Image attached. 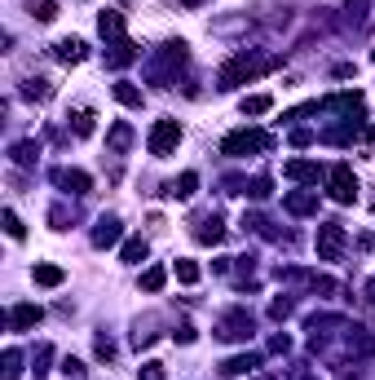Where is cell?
<instances>
[{"label": "cell", "mask_w": 375, "mask_h": 380, "mask_svg": "<svg viewBox=\"0 0 375 380\" xmlns=\"http://www.w3.org/2000/svg\"><path fill=\"white\" fill-rule=\"evenodd\" d=\"M278 62H283V58H274V53H234L221 67V76H216V89H238V85H247V80L265 76V71H274Z\"/></svg>", "instance_id": "cell-1"}, {"label": "cell", "mask_w": 375, "mask_h": 380, "mask_svg": "<svg viewBox=\"0 0 375 380\" xmlns=\"http://www.w3.org/2000/svg\"><path fill=\"white\" fill-rule=\"evenodd\" d=\"M265 146H270V137H265V133H256V128H238V133H229L221 141V155L238 159V155H252V150H265Z\"/></svg>", "instance_id": "cell-2"}, {"label": "cell", "mask_w": 375, "mask_h": 380, "mask_svg": "<svg viewBox=\"0 0 375 380\" xmlns=\"http://www.w3.org/2000/svg\"><path fill=\"white\" fill-rule=\"evenodd\" d=\"M177 141H181V124L177 120H159L150 128V155L155 159H168L177 150Z\"/></svg>", "instance_id": "cell-3"}, {"label": "cell", "mask_w": 375, "mask_h": 380, "mask_svg": "<svg viewBox=\"0 0 375 380\" xmlns=\"http://www.w3.org/2000/svg\"><path fill=\"white\" fill-rule=\"evenodd\" d=\"M340 252H345V225L322 221L318 225V261H340Z\"/></svg>", "instance_id": "cell-4"}, {"label": "cell", "mask_w": 375, "mask_h": 380, "mask_svg": "<svg viewBox=\"0 0 375 380\" xmlns=\"http://www.w3.org/2000/svg\"><path fill=\"white\" fill-rule=\"evenodd\" d=\"M331 199L335 204H354L358 199V177H354L349 164H335L331 169Z\"/></svg>", "instance_id": "cell-5"}, {"label": "cell", "mask_w": 375, "mask_h": 380, "mask_svg": "<svg viewBox=\"0 0 375 380\" xmlns=\"http://www.w3.org/2000/svg\"><path fill=\"white\" fill-rule=\"evenodd\" d=\"M181 62H186V44H181V40H177V44H164V53L150 62V80L159 85V80L168 76V71H177Z\"/></svg>", "instance_id": "cell-6"}, {"label": "cell", "mask_w": 375, "mask_h": 380, "mask_svg": "<svg viewBox=\"0 0 375 380\" xmlns=\"http://www.w3.org/2000/svg\"><path fill=\"white\" fill-rule=\"evenodd\" d=\"M216 336H221V340H247V336H252V314H247V310H234L229 318H221Z\"/></svg>", "instance_id": "cell-7"}, {"label": "cell", "mask_w": 375, "mask_h": 380, "mask_svg": "<svg viewBox=\"0 0 375 380\" xmlns=\"http://www.w3.org/2000/svg\"><path fill=\"white\" fill-rule=\"evenodd\" d=\"M53 182L67 190V195H89L93 190V177L80 173V169H53Z\"/></svg>", "instance_id": "cell-8"}, {"label": "cell", "mask_w": 375, "mask_h": 380, "mask_svg": "<svg viewBox=\"0 0 375 380\" xmlns=\"http://www.w3.org/2000/svg\"><path fill=\"white\" fill-rule=\"evenodd\" d=\"M40 318H44L40 305H14V310H9V327H14V331H31Z\"/></svg>", "instance_id": "cell-9"}, {"label": "cell", "mask_w": 375, "mask_h": 380, "mask_svg": "<svg viewBox=\"0 0 375 380\" xmlns=\"http://www.w3.org/2000/svg\"><path fill=\"white\" fill-rule=\"evenodd\" d=\"M287 212H296V217L318 212V190H292V195H287Z\"/></svg>", "instance_id": "cell-10"}, {"label": "cell", "mask_w": 375, "mask_h": 380, "mask_svg": "<svg viewBox=\"0 0 375 380\" xmlns=\"http://www.w3.org/2000/svg\"><path fill=\"white\" fill-rule=\"evenodd\" d=\"M132 58H137V44H132V40H111V53H106V67H128L132 62Z\"/></svg>", "instance_id": "cell-11"}, {"label": "cell", "mask_w": 375, "mask_h": 380, "mask_svg": "<svg viewBox=\"0 0 375 380\" xmlns=\"http://www.w3.org/2000/svg\"><path fill=\"white\" fill-rule=\"evenodd\" d=\"M318 164H313V159H292V164H287V169H283V177H292V182H318Z\"/></svg>", "instance_id": "cell-12"}, {"label": "cell", "mask_w": 375, "mask_h": 380, "mask_svg": "<svg viewBox=\"0 0 375 380\" xmlns=\"http://www.w3.org/2000/svg\"><path fill=\"white\" fill-rule=\"evenodd\" d=\"M111 243H119V221L115 217H102L98 230H93V248H111Z\"/></svg>", "instance_id": "cell-13"}, {"label": "cell", "mask_w": 375, "mask_h": 380, "mask_svg": "<svg viewBox=\"0 0 375 380\" xmlns=\"http://www.w3.org/2000/svg\"><path fill=\"white\" fill-rule=\"evenodd\" d=\"M53 53H58V62H84L89 44H84V40H58V44H53Z\"/></svg>", "instance_id": "cell-14"}, {"label": "cell", "mask_w": 375, "mask_h": 380, "mask_svg": "<svg viewBox=\"0 0 375 380\" xmlns=\"http://www.w3.org/2000/svg\"><path fill=\"white\" fill-rule=\"evenodd\" d=\"M98 31L106 35V40H124V14H115V9H106V14L98 18Z\"/></svg>", "instance_id": "cell-15"}, {"label": "cell", "mask_w": 375, "mask_h": 380, "mask_svg": "<svg viewBox=\"0 0 375 380\" xmlns=\"http://www.w3.org/2000/svg\"><path fill=\"white\" fill-rule=\"evenodd\" d=\"M195 239H199V243H221V239H225L221 217H203V221H199V230H195Z\"/></svg>", "instance_id": "cell-16"}, {"label": "cell", "mask_w": 375, "mask_h": 380, "mask_svg": "<svg viewBox=\"0 0 375 380\" xmlns=\"http://www.w3.org/2000/svg\"><path fill=\"white\" fill-rule=\"evenodd\" d=\"M22 98H27V102H49L53 85H49V80H27V85H22Z\"/></svg>", "instance_id": "cell-17"}, {"label": "cell", "mask_w": 375, "mask_h": 380, "mask_svg": "<svg viewBox=\"0 0 375 380\" xmlns=\"http://www.w3.org/2000/svg\"><path fill=\"white\" fill-rule=\"evenodd\" d=\"M31 279L40 283V288H58V283H62L67 275H62L58 266H49V261H44V266H35V270H31Z\"/></svg>", "instance_id": "cell-18"}, {"label": "cell", "mask_w": 375, "mask_h": 380, "mask_svg": "<svg viewBox=\"0 0 375 380\" xmlns=\"http://www.w3.org/2000/svg\"><path fill=\"white\" fill-rule=\"evenodd\" d=\"M71 128H76V137H93V128H98V115L84 106V111H76L71 115Z\"/></svg>", "instance_id": "cell-19"}, {"label": "cell", "mask_w": 375, "mask_h": 380, "mask_svg": "<svg viewBox=\"0 0 375 380\" xmlns=\"http://www.w3.org/2000/svg\"><path fill=\"white\" fill-rule=\"evenodd\" d=\"M35 155H40V146H35V141H18V146L9 150V159H14L18 169H31V164H35Z\"/></svg>", "instance_id": "cell-20"}, {"label": "cell", "mask_w": 375, "mask_h": 380, "mask_svg": "<svg viewBox=\"0 0 375 380\" xmlns=\"http://www.w3.org/2000/svg\"><path fill=\"white\" fill-rule=\"evenodd\" d=\"M111 93H115V102H119V106H141V89H137V85H128V80H119Z\"/></svg>", "instance_id": "cell-21"}, {"label": "cell", "mask_w": 375, "mask_h": 380, "mask_svg": "<svg viewBox=\"0 0 375 380\" xmlns=\"http://www.w3.org/2000/svg\"><path fill=\"white\" fill-rule=\"evenodd\" d=\"M195 186H199V177H195V173H181L177 182L168 186V195H173V199H190V195H195Z\"/></svg>", "instance_id": "cell-22"}, {"label": "cell", "mask_w": 375, "mask_h": 380, "mask_svg": "<svg viewBox=\"0 0 375 380\" xmlns=\"http://www.w3.org/2000/svg\"><path fill=\"white\" fill-rule=\"evenodd\" d=\"M331 106L335 111H349V115H362V93H335Z\"/></svg>", "instance_id": "cell-23"}, {"label": "cell", "mask_w": 375, "mask_h": 380, "mask_svg": "<svg viewBox=\"0 0 375 380\" xmlns=\"http://www.w3.org/2000/svg\"><path fill=\"white\" fill-rule=\"evenodd\" d=\"M146 252H150V248H146V239H128V243H124V252H119V257H124L128 266H141V261H146Z\"/></svg>", "instance_id": "cell-24"}, {"label": "cell", "mask_w": 375, "mask_h": 380, "mask_svg": "<svg viewBox=\"0 0 375 380\" xmlns=\"http://www.w3.org/2000/svg\"><path fill=\"white\" fill-rule=\"evenodd\" d=\"M270 106H274L270 93H252V98H243V115H265Z\"/></svg>", "instance_id": "cell-25"}, {"label": "cell", "mask_w": 375, "mask_h": 380, "mask_svg": "<svg viewBox=\"0 0 375 380\" xmlns=\"http://www.w3.org/2000/svg\"><path fill=\"white\" fill-rule=\"evenodd\" d=\"M164 283H168V270L164 266H150L146 275H141V288H146V292H159Z\"/></svg>", "instance_id": "cell-26"}, {"label": "cell", "mask_w": 375, "mask_h": 380, "mask_svg": "<svg viewBox=\"0 0 375 380\" xmlns=\"http://www.w3.org/2000/svg\"><path fill=\"white\" fill-rule=\"evenodd\" d=\"M106 141H111V150L119 155V150H128V141H132V128H128V124H115V128H111V137H106Z\"/></svg>", "instance_id": "cell-27"}, {"label": "cell", "mask_w": 375, "mask_h": 380, "mask_svg": "<svg viewBox=\"0 0 375 380\" xmlns=\"http://www.w3.org/2000/svg\"><path fill=\"white\" fill-rule=\"evenodd\" d=\"M256 363H261L256 354H243V359H229V363H225V376H243V372H252Z\"/></svg>", "instance_id": "cell-28"}, {"label": "cell", "mask_w": 375, "mask_h": 380, "mask_svg": "<svg viewBox=\"0 0 375 380\" xmlns=\"http://www.w3.org/2000/svg\"><path fill=\"white\" fill-rule=\"evenodd\" d=\"M31 14L40 18V22H53V18H58V0H35V5H31Z\"/></svg>", "instance_id": "cell-29"}, {"label": "cell", "mask_w": 375, "mask_h": 380, "mask_svg": "<svg viewBox=\"0 0 375 380\" xmlns=\"http://www.w3.org/2000/svg\"><path fill=\"white\" fill-rule=\"evenodd\" d=\"M5 376H9V380L22 376V354H18V349H5Z\"/></svg>", "instance_id": "cell-30"}, {"label": "cell", "mask_w": 375, "mask_h": 380, "mask_svg": "<svg viewBox=\"0 0 375 380\" xmlns=\"http://www.w3.org/2000/svg\"><path fill=\"white\" fill-rule=\"evenodd\" d=\"M173 270H177V279H181V283H199V266H195V261H177Z\"/></svg>", "instance_id": "cell-31"}, {"label": "cell", "mask_w": 375, "mask_h": 380, "mask_svg": "<svg viewBox=\"0 0 375 380\" xmlns=\"http://www.w3.org/2000/svg\"><path fill=\"white\" fill-rule=\"evenodd\" d=\"M5 230L14 234V239H22V234H27V225L18 221V212H5Z\"/></svg>", "instance_id": "cell-32"}, {"label": "cell", "mask_w": 375, "mask_h": 380, "mask_svg": "<svg viewBox=\"0 0 375 380\" xmlns=\"http://www.w3.org/2000/svg\"><path fill=\"white\" fill-rule=\"evenodd\" d=\"M62 376H67V380H80V376H84V363H80V359H62Z\"/></svg>", "instance_id": "cell-33"}, {"label": "cell", "mask_w": 375, "mask_h": 380, "mask_svg": "<svg viewBox=\"0 0 375 380\" xmlns=\"http://www.w3.org/2000/svg\"><path fill=\"white\" fill-rule=\"evenodd\" d=\"M49 359H53V349H49V345H40V349H35V376H44V372H49V367H44Z\"/></svg>", "instance_id": "cell-34"}, {"label": "cell", "mask_w": 375, "mask_h": 380, "mask_svg": "<svg viewBox=\"0 0 375 380\" xmlns=\"http://www.w3.org/2000/svg\"><path fill=\"white\" fill-rule=\"evenodd\" d=\"M137 380H164V363H146L137 372Z\"/></svg>", "instance_id": "cell-35"}, {"label": "cell", "mask_w": 375, "mask_h": 380, "mask_svg": "<svg viewBox=\"0 0 375 380\" xmlns=\"http://www.w3.org/2000/svg\"><path fill=\"white\" fill-rule=\"evenodd\" d=\"M270 314H274V318H287V314H292V301H274Z\"/></svg>", "instance_id": "cell-36"}, {"label": "cell", "mask_w": 375, "mask_h": 380, "mask_svg": "<svg viewBox=\"0 0 375 380\" xmlns=\"http://www.w3.org/2000/svg\"><path fill=\"white\" fill-rule=\"evenodd\" d=\"M98 354H102V359H115V345L106 336H98Z\"/></svg>", "instance_id": "cell-37"}, {"label": "cell", "mask_w": 375, "mask_h": 380, "mask_svg": "<svg viewBox=\"0 0 375 380\" xmlns=\"http://www.w3.org/2000/svg\"><path fill=\"white\" fill-rule=\"evenodd\" d=\"M371 0H349V9H354V18H362V9H367Z\"/></svg>", "instance_id": "cell-38"}, {"label": "cell", "mask_w": 375, "mask_h": 380, "mask_svg": "<svg viewBox=\"0 0 375 380\" xmlns=\"http://www.w3.org/2000/svg\"><path fill=\"white\" fill-rule=\"evenodd\" d=\"M177 5H186V9H195V5H203V0H177Z\"/></svg>", "instance_id": "cell-39"}, {"label": "cell", "mask_w": 375, "mask_h": 380, "mask_svg": "<svg viewBox=\"0 0 375 380\" xmlns=\"http://www.w3.org/2000/svg\"><path fill=\"white\" fill-rule=\"evenodd\" d=\"M367 296H371V301H375V279H371V283H367Z\"/></svg>", "instance_id": "cell-40"}, {"label": "cell", "mask_w": 375, "mask_h": 380, "mask_svg": "<svg viewBox=\"0 0 375 380\" xmlns=\"http://www.w3.org/2000/svg\"><path fill=\"white\" fill-rule=\"evenodd\" d=\"M305 380H313V376H305Z\"/></svg>", "instance_id": "cell-41"}]
</instances>
